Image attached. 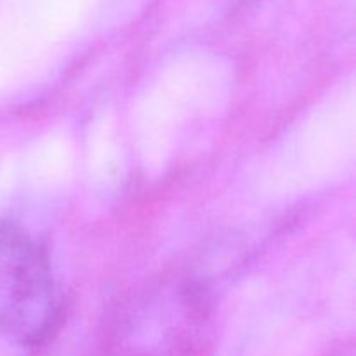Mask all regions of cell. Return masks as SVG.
<instances>
[{
    "instance_id": "1",
    "label": "cell",
    "mask_w": 356,
    "mask_h": 356,
    "mask_svg": "<svg viewBox=\"0 0 356 356\" xmlns=\"http://www.w3.org/2000/svg\"><path fill=\"white\" fill-rule=\"evenodd\" d=\"M61 320V296L44 249L23 229L0 226V332L23 350L47 343Z\"/></svg>"
}]
</instances>
